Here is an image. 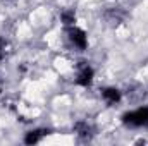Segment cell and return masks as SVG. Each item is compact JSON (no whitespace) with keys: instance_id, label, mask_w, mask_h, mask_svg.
<instances>
[{"instance_id":"cell-6","label":"cell","mask_w":148,"mask_h":146,"mask_svg":"<svg viewBox=\"0 0 148 146\" xmlns=\"http://www.w3.org/2000/svg\"><path fill=\"white\" fill-rule=\"evenodd\" d=\"M52 134V129L47 127V126H35V127H29L24 134H23V143L26 146H35L43 143L48 136Z\"/></svg>"},{"instance_id":"cell-1","label":"cell","mask_w":148,"mask_h":146,"mask_svg":"<svg viewBox=\"0 0 148 146\" xmlns=\"http://www.w3.org/2000/svg\"><path fill=\"white\" fill-rule=\"evenodd\" d=\"M119 122L127 131H148V105L124 110L119 115Z\"/></svg>"},{"instance_id":"cell-7","label":"cell","mask_w":148,"mask_h":146,"mask_svg":"<svg viewBox=\"0 0 148 146\" xmlns=\"http://www.w3.org/2000/svg\"><path fill=\"white\" fill-rule=\"evenodd\" d=\"M59 23L62 28H69L77 24V12L73 7H66V9H60L59 12Z\"/></svg>"},{"instance_id":"cell-4","label":"cell","mask_w":148,"mask_h":146,"mask_svg":"<svg viewBox=\"0 0 148 146\" xmlns=\"http://www.w3.org/2000/svg\"><path fill=\"white\" fill-rule=\"evenodd\" d=\"M98 98L107 108H115L126 100V95H124L122 88H119L115 84H105V86H100Z\"/></svg>"},{"instance_id":"cell-3","label":"cell","mask_w":148,"mask_h":146,"mask_svg":"<svg viewBox=\"0 0 148 146\" xmlns=\"http://www.w3.org/2000/svg\"><path fill=\"white\" fill-rule=\"evenodd\" d=\"M95 79H97V69L88 60H79L77 64H74L73 84L76 88L90 89V88H93Z\"/></svg>"},{"instance_id":"cell-5","label":"cell","mask_w":148,"mask_h":146,"mask_svg":"<svg viewBox=\"0 0 148 146\" xmlns=\"http://www.w3.org/2000/svg\"><path fill=\"white\" fill-rule=\"evenodd\" d=\"M73 134L79 141H91L97 134V127L90 119H77L73 124Z\"/></svg>"},{"instance_id":"cell-9","label":"cell","mask_w":148,"mask_h":146,"mask_svg":"<svg viewBox=\"0 0 148 146\" xmlns=\"http://www.w3.org/2000/svg\"><path fill=\"white\" fill-rule=\"evenodd\" d=\"M3 2H5V0H3Z\"/></svg>"},{"instance_id":"cell-2","label":"cell","mask_w":148,"mask_h":146,"mask_svg":"<svg viewBox=\"0 0 148 146\" xmlns=\"http://www.w3.org/2000/svg\"><path fill=\"white\" fill-rule=\"evenodd\" d=\"M64 38H66V43L67 46L76 52V53H84L88 52L90 48V35L88 31L79 26V24H74L69 28H64Z\"/></svg>"},{"instance_id":"cell-8","label":"cell","mask_w":148,"mask_h":146,"mask_svg":"<svg viewBox=\"0 0 148 146\" xmlns=\"http://www.w3.org/2000/svg\"><path fill=\"white\" fill-rule=\"evenodd\" d=\"M9 52H10V45H9V40L5 36H0V64L9 57Z\"/></svg>"}]
</instances>
